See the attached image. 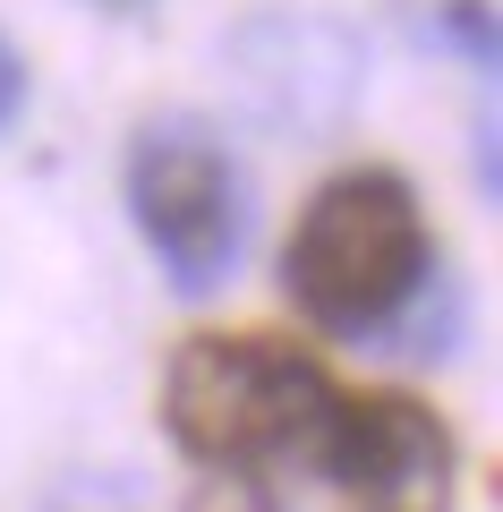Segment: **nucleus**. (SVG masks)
<instances>
[{
	"label": "nucleus",
	"instance_id": "obj_1",
	"mask_svg": "<svg viewBox=\"0 0 503 512\" xmlns=\"http://www.w3.org/2000/svg\"><path fill=\"white\" fill-rule=\"evenodd\" d=\"M461 444L401 384H342L316 436L248 478H205L188 512H452Z\"/></svg>",
	"mask_w": 503,
	"mask_h": 512
},
{
	"label": "nucleus",
	"instance_id": "obj_2",
	"mask_svg": "<svg viewBox=\"0 0 503 512\" xmlns=\"http://www.w3.org/2000/svg\"><path fill=\"white\" fill-rule=\"evenodd\" d=\"M342 376L316 359L307 342L290 333H188L171 342L154 384V410H162V436L180 444L197 470L214 478H248L290 461L316 419L333 410Z\"/></svg>",
	"mask_w": 503,
	"mask_h": 512
},
{
	"label": "nucleus",
	"instance_id": "obj_3",
	"mask_svg": "<svg viewBox=\"0 0 503 512\" xmlns=\"http://www.w3.org/2000/svg\"><path fill=\"white\" fill-rule=\"evenodd\" d=\"M435 265V231L418 188L393 163H350L299 205L282 239V291L324 333H376L418 299Z\"/></svg>",
	"mask_w": 503,
	"mask_h": 512
},
{
	"label": "nucleus",
	"instance_id": "obj_4",
	"mask_svg": "<svg viewBox=\"0 0 503 512\" xmlns=\"http://www.w3.org/2000/svg\"><path fill=\"white\" fill-rule=\"evenodd\" d=\"M128 222L154 248L171 291H214L248 248V188L239 163L197 120H154L128 146Z\"/></svg>",
	"mask_w": 503,
	"mask_h": 512
},
{
	"label": "nucleus",
	"instance_id": "obj_5",
	"mask_svg": "<svg viewBox=\"0 0 503 512\" xmlns=\"http://www.w3.org/2000/svg\"><path fill=\"white\" fill-rule=\"evenodd\" d=\"M418 43L461 69H495V0H401Z\"/></svg>",
	"mask_w": 503,
	"mask_h": 512
},
{
	"label": "nucleus",
	"instance_id": "obj_6",
	"mask_svg": "<svg viewBox=\"0 0 503 512\" xmlns=\"http://www.w3.org/2000/svg\"><path fill=\"white\" fill-rule=\"evenodd\" d=\"M18 111H26V60H18V43L0 35V128L18 120Z\"/></svg>",
	"mask_w": 503,
	"mask_h": 512
}]
</instances>
